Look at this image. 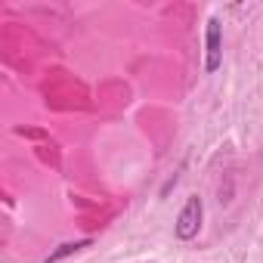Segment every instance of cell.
<instances>
[{
  "label": "cell",
  "instance_id": "1",
  "mask_svg": "<svg viewBox=\"0 0 263 263\" xmlns=\"http://www.w3.org/2000/svg\"><path fill=\"white\" fill-rule=\"evenodd\" d=\"M201 220H204V201L198 195H189L183 211L177 214V223H174V235L180 241H192L198 232H201Z\"/></svg>",
  "mask_w": 263,
  "mask_h": 263
},
{
  "label": "cell",
  "instance_id": "2",
  "mask_svg": "<svg viewBox=\"0 0 263 263\" xmlns=\"http://www.w3.org/2000/svg\"><path fill=\"white\" fill-rule=\"evenodd\" d=\"M220 65H223V25L217 16H211L204 28V71L214 74Z\"/></svg>",
  "mask_w": 263,
  "mask_h": 263
},
{
  "label": "cell",
  "instance_id": "3",
  "mask_svg": "<svg viewBox=\"0 0 263 263\" xmlns=\"http://www.w3.org/2000/svg\"><path fill=\"white\" fill-rule=\"evenodd\" d=\"M93 245V238H78V241H65V245H59L56 251H50L47 257H44V263H62L65 257H71V254H78V251H84V248H90Z\"/></svg>",
  "mask_w": 263,
  "mask_h": 263
}]
</instances>
